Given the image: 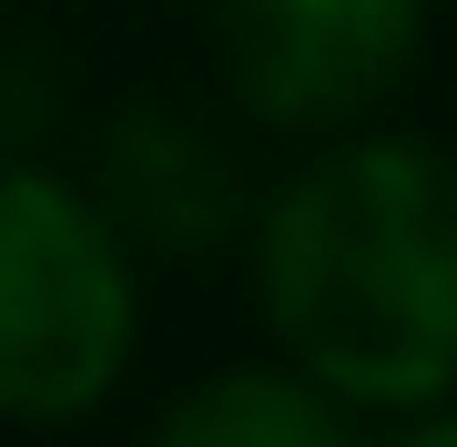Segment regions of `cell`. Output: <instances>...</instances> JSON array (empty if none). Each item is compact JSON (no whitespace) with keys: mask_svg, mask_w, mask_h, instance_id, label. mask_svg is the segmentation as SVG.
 Returning a JSON list of instances; mask_svg holds the SVG:
<instances>
[{"mask_svg":"<svg viewBox=\"0 0 457 447\" xmlns=\"http://www.w3.org/2000/svg\"><path fill=\"white\" fill-rule=\"evenodd\" d=\"M427 62V0H213V82L264 133L376 122Z\"/></svg>","mask_w":457,"mask_h":447,"instance_id":"3","label":"cell"},{"mask_svg":"<svg viewBox=\"0 0 457 447\" xmlns=\"http://www.w3.org/2000/svg\"><path fill=\"white\" fill-rule=\"evenodd\" d=\"M275 346L356 417L457 397V153L417 133H326L245 214Z\"/></svg>","mask_w":457,"mask_h":447,"instance_id":"1","label":"cell"},{"mask_svg":"<svg viewBox=\"0 0 457 447\" xmlns=\"http://www.w3.org/2000/svg\"><path fill=\"white\" fill-rule=\"evenodd\" d=\"M366 447H457V397H447V407H407V417H386Z\"/></svg>","mask_w":457,"mask_h":447,"instance_id":"6","label":"cell"},{"mask_svg":"<svg viewBox=\"0 0 457 447\" xmlns=\"http://www.w3.org/2000/svg\"><path fill=\"white\" fill-rule=\"evenodd\" d=\"M143 447H366V427L295 356H264V366H213L204 386H183L143 427Z\"/></svg>","mask_w":457,"mask_h":447,"instance_id":"5","label":"cell"},{"mask_svg":"<svg viewBox=\"0 0 457 447\" xmlns=\"http://www.w3.org/2000/svg\"><path fill=\"white\" fill-rule=\"evenodd\" d=\"M92 194H102V214L132 234V254H204V244H224V234L254 214L245 183H234V153L213 143L204 122L163 112V102H132V112L102 122Z\"/></svg>","mask_w":457,"mask_h":447,"instance_id":"4","label":"cell"},{"mask_svg":"<svg viewBox=\"0 0 457 447\" xmlns=\"http://www.w3.org/2000/svg\"><path fill=\"white\" fill-rule=\"evenodd\" d=\"M143 346V254L92 183L0 153V427H82Z\"/></svg>","mask_w":457,"mask_h":447,"instance_id":"2","label":"cell"}]
</instances>
